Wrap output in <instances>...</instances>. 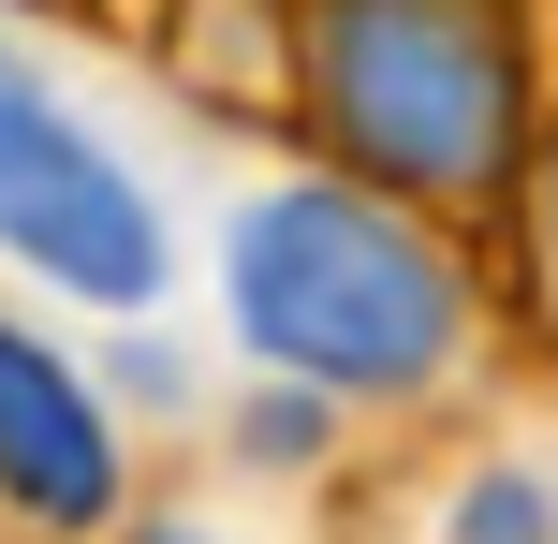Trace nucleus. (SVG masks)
I'll return each mask as SVG.
<instances>
[{
  "label": "nucleus",
  "mask_w": 558,
  "mask_h": 544,
  "mask_svg": "<svg viewBox=\"0 0 558 544\" xmlns=\"http://www.w3.org/2000/svg\"><path fill=\"white\" fill-rule=\"evenodd\" d=\"M324 118L397 192H471V177H500L514 74L485 45V15H456V0H338L324 15Z\"/></svg>",
  "instance_id": "2"
},
{
  "label": "nucleus",
  "mask_w": 558,
  "mask_h": 544,
  "mask_svg": "<svg viewBox=\"0 0 558 544\" xmlns=\"http://www.w3.org/2000/svg\"><path fill=\"white\" fill-rule=\"evenodd\" d=\"M235 324H251L279 368L383 398V383H426L456 353V280H441V251L397 206L279 192V206L235 221Z\"/></svg>",
  "instance_id": "1"
},
{
  "label": "nucleus",
  "mask_w": 558,
  "mask_h": 544,
  "mask_svg": "<svg viewBox=\"0 0 558 544\" xmlns=\"http://www.w3.org/2000/svg\"><path fill=\"white\" fill-rule=\"evenodd\" d=\"M544 235H558V162H544Z\"/></svg>",
  "instance_id": "5"
},
{
  "label": "nucleus",
  "mask_w": 558,
  "mask_h": 544,
  "mask_svg": "<svg viewBox=\"0 0 558 544\" xmlns=\"http://www.w3.org/2000/svg\"><path fill=\"white\" fill-rule=\"evenodd\" d=\"M0 251L45 265L59 294H88V310H147V294H162V221H147V192L74 133V104H59L29 59H0Z\"/></svg>",
  "instance_id": "3"
},
{
  "label": "nucleus",
  "mask_w": 558,
  "mask_h": 544,
  "mask_svg": "<svg viewBox=\"0 0 558 544\" xmlns=\"http://www.w3.org/2000/svg\"><path fill=\"white\" fill-rule=\"evenodd\" d=\"M0 486H15L29 516H104L118 500V442H104V412H88V383L59 368V353H29L15 324H0Z\"/></svg>",
  "instance_id": "4"
}]
</instances>
